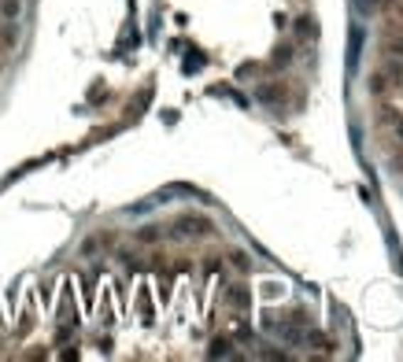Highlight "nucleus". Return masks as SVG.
<instances>
[{
  "label": "nucleus",
  "mask_w": 403,
  "mask_h": 362,
  "mask_svg": "<svg viewBox=\"0 0 403 362\" xmlns=\"http://www.w3.org/2000/svg\"><path fill=\"white\" fill-rule=\"evenodd\" d=\"M362 11H374V8H385V0H359Z\"/></svg>",
  "instance_id": "f03ea898"
},
{
  "label": "nucleus",
  "mask_w": 403,
  "mask_h": 362,
  "mask_svg": "<svg viewBox=\"0 0 403 362\" xmlns=\"http://www.w3.org/2000/svg\"><path fill=\"white\" fill-rule=\"evenodd\" d=\"M399 92H403V82H399Z\"/></svg>",
  "instance_id": "7ed1b4c3"
},
{
  "label": "nucleus",
  "mask_w": 403,
  "mask_h": 362,
  "mask_svg": "<svg viewBox=\"0 0 403 362\" xmlns=\"http://www.w3.org/2000/svg\"><path fill=\"white\" fill-rule=\"evenodd\" d=\"M381 55H396V60H403V33L389 30V37H385V45H381Z\"/></svg>",
  "instance_id": "f257e3e1"
}]
</instances>
